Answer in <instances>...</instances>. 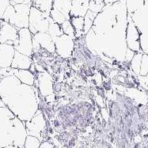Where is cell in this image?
Here are the masks:
<instances>
[{
    "label": "cell",
    "mask_w": 148,
    "mask_h": 148,
    "mask_svg": "<svg viewBox=\"0 0 148 148\" xmlns=\"http://www.w3.org/2000/svg\"><path fill=\"white\" fill-rule=\"evenodd\" d=\"M14 76H16L23 84L29 85L31 86H34L36 76L31 72L29 70L15 69Z\"/></svg>",
    "instance_id": "cell-17"
},
{
    "label": "cell",
    "mask_w": 148,
    "mask_h": 148,
    "mask_svg": "<svg viewBox=\"0 0 148 148\" xmlns=\"http://www.w3.org/2000/svg\"><path fill=\"white\" fill-rule=\"evenodd\" d=\"M0 45H1V43H0Z\"/></svg>",
    "instance_id": "cell-34"
},
{
    "label": "cell",
    "mask_w": 148,
    "mask_h": 148,
    "mask_svg": "<svg viewBox=\"0 0 148 148\" xmlns=\"http://www.w3.org/2000/svg\"><path fill=\"white\" fill-rule=\"evenodd\" d=\"M19 40L18 45L14 47L16 51L21 54L32 57L33 54V34L29 28H24L18 30Z\"/></svg>",
    "instance_id": "cell-8"
},
{
    "label": "cell",
    "mask_w": 148,
    "mask_h": 148,
    "mask_svg": "<svg viewBox=\"0 0 148 148\" xmlns=\"http://www.w3.org/2000/svg\"><path fill=\"white\" fill-rule=\"evenodd\" d=\"M0 98L6 107L23 122L31 121L39 109L34 87L23 84L14 75L2 79Z\"/></svg>",
    "instance_id": "cell-2"
},
{
    "label": "cell",
    "mask_w": 148,
    "mask_h": 148,
    "mask_svg": "<svg viewBox=\"0 0 148 148\" xmlns=\"http://www.w3.org/2000/svg\"><path fill=\"white\" fill-rule=\"evenodd\" d=\"M14 11L8 20V23L14 25L18 30L29 28V13L32 4H15Z\"/></svg>",
    "instance_id": "cell-6"
},
{
    "label": "cell",
    "mask_w": 148,
    "mask_h": 148,
    "mask_svg": "<svg viewBox=\"0 0 148 148\" xmlns=\"http://www.w3.org/2000/svg\"><path fill=\"white\" fill-rule=\"evenodd\" d=\"M1 81H2V77L0 76V82H1Z\"/></svg>",
    "instance_id": "cell-33"
},
{
    "label": "cell",
    "mask_w": 148,
    "mask_h": 148,
    "mask_svg": "<svg viewBox=\"0 0 148 148\" xmlns=\"http://www.w3.org/2000/svg\"><path fill=\"white\" fill-rule=\"evenodd\" d=\"M11 4L10 0H0V19L3 20L4 13L6 12V9Z\"/></svg>",
    "instance_id": "cell-26"
},
{
    "label": "cell",
    "mask_w": 148,
    "mask_h": 148,
    "mask_svg": "<svg viewBox=\"0 0 148 148\" xmlns=\"http://www.w3.org/2000/svg\"><path fill=\"white\" fill-rule=\"evenodd\" d=\"M78 71L85 74L89 79L93 78L94 75H95V71L94 69H92L90 66H88L87 65H85V64H80V65H79V66H78Z\"/></svg>",
    "instance_id": "cell-25"
},
{
    "label": "cell",
    "mask_w": 148,
    "mask_h": 148,
    "mask_svg": "<svg viewBox=\"0 0 148 148\" xmlns=\"http://www.w3.org/2000/svg\"><path fill=\"white\" fill-rule=\"evenodd\" d=\"M3 107H6V106L3 101V100L0 98V108H3Z\"/></svg>",
    "instance_id": "cell-30"
},
{
    "label": "cell",
    "mask_w": 148,
    "mask_h": 148,
    "mask_svg": "<svg viewBox=\"0 0 148 148\" xmlns=\"http://www.w3.org/2000/svg\"><path fill=\"white\" fill-rule=\"evenodd\" d=\"M2 21H3V20H1V19H0V26H1V23H2Z\"/></svg>",
    "instance_id": "cell-32"
},
{
    "label": "cell",
    "mask_w": 148,
    "mask_h": 148,
    "mask_svg": "<svg viewBox=\"0 0 148 148\" xmlns=\"http://www.w3.org/2000/svg\"><path fill=\"white\" fill-rule=\"evenodd\" d=\"M71 22L75 31L76 39H80L83 36L84 29V18L82 17H72L71 18Z\"/></svg>",
    "instance_id": "cell-18"
},
{
    "label": "cell",
    "mask_w": 148,
    "mask_h": 148,
    "mask_svg": "<svg viewBox=\"0 0 148 148\" xmlns=\"http://www.w3.org/2000/svg\"><path fill=\"white\" fill-rule=\"evenodd\" d=\"M51 10L62 14L67 20H71V0H54Z\"/></svg>",
    "instance_id": "cell-16"
},
{
    "label": "cell",
    "mask_w": 148,
    "mask_h": 148,
    "mask_svg": "<svg viewBox=\"0 0 148 148\" xmlns=\"http://www.w3.org/2000/svg\"><path fill=\"white\" fill-rule=\"evenodd\" d=\"M64 82L55 81L53 83V90L55 94H59L64 90Z\"/></svg>",
    "instance_id": "cell-27"
},
{
    "label": "cell",
    "mask_w": 148,
    "mask_h": 148,
    "mask_svg": "<svg viewBox=\"0 0 148 148\" xmlns=\"http://www.w3.org/2000/svg\"><path fill=\"white\" fill-rule=\"evenodd\" d=\"M12 5L15 4H32L33 0H10Z\"/></svg>",
    "instance_id": "cell-28"
},
{
    "label": "cell",
    "mask_w": 148,
    "mask_h": 148,
    "mask_svg": "<svg viewBox=\"0 0 148 148\" xmlns=\"http://www.w3.org/2000/svg\"><path fill=\"white\" fill-rule=\"evenodd\" d=\"M18 29L6 21H2L0 26V43L15 47L18 45Z\"/></svg>",
    "instance_id": "cell-11"
},
{
    "label": "cell",
    "mask_w": 148,
    "mask_h": 148,
    "mask_svg": "<svg viewBox=\"0 0 148 148\" xmlns=\"http://www.w3.org/2000/svg\"><path fill=\"white\" fill-rule=\"evenodd\" d=\"M0 148H1V147H0Z\"/></svg>",
    "instance_id": "cell-35"
},
{
    "label": "cell",
    "mask_w": 148,
    "mask_h": 148,
    "mask_svg": "<svg viewBox=\"0 0 148 148\" xmlns=\"http://www.w3.org/2000/svg\"><path fill=\"white\" fill-rule=\"evenodd\" d=\"M41 144V141L36 137L32 136H28L25 142L24 148H39Z\"/></svg>",
    "instance_id": "cell-23"
},
{
    "label": "cell",
    "mask_w": 148,
    "mask_h": 148,
    "mask_svg": "<svg viewBox=\"0 0 148 148\" xmlns=\"http://www.w3.org/2000/svg\"><path fill=\"white\" fill-rule=\"evenodd\" d=\"M48 125L49 122H47L41 110L38 109L31 121L25 122L28 136L36 137L41 142L45 141V134L48 132Z\"/></svg>",
    "instance_id": "cell-5"
},
{
    "label": "cell",
    "mask_w": 148,
    "mask_h": 148,
    "mask_svg": "<svg viewBox=\"0 0 148 148\" xmlns=\"http://www.w3.org/2000/svg\"><path fill=\"white\" fill-rule=\"evenodd\" d=\"M14 114L7 107L0 108V147L13 145Z\"/></svg>",
    "instance_id": "cell-3"
},
{
    "label": "cell",
    "mask_w": 148,
    "mask_h": 148,
    "mask_svg": "<svg viewBox=\"0 0 148 148\" xmlns=\"http://www.w3.org/2000/svg\"><path fill=\"white\" fill-rule=\"evenodd\" d=\"M15 49L7 44L0 45V68L10 67L15 54Z\"/></svg>",
    "instance_id": "cell-13"
},
{
    "label": "cell",
    "mask_w": 148,
    "mask_h": 148,
    "mask_svg": "<svg viewBox=\"0 0 148 148\" xmlns=\"http://www.w3.org/2000/svg\"><path fill=\"white\" fill-rule=\"evenodd\" d=\"M48 33L51 36V38L54 40L55 38H57L59 36H62L64 33V31L61 28L60 25L57 24L56 22H55L52 18H51L50 22H49V27Z\"/></svg>",
    "instance_id": "cell-20"
},
{
    "label": "cell",
    "mask_w": 148,
    "mask_h": 148,
    "mask_svg": "<svg viewBox=\"0 0 148 148\" xmlns=\"http://www.w3.org/2000/svg\"><path fill=\"white\" fill-rule=\"evenodd\" d=\"M3 148H19L18 147H16L14 145H10V146H8V147H3Z\"/></svg>",
    "instance_id": "cell-31"
},
{
    "label": "cell",
    "mask_w": 148,
    "mask_h": 148,
    "mask_svg": "<svg viewBox=\"0 0 148 148\" xmlns=\"http://www.w3.org/2000/svg\"><path fill=\"white\" fill-rule=\"evenodd\" d=\"M56 54L64 60H69L75 47V40L66 34H63L54 40Z\"/></svg>",
    "instance_id": "cell-7"
},
{
    "label": "cell",
    "mask_w": 148,
    "mask_h": 148,
    "mask_svg": "<svg viewBox=\"0 0 148 148\" xmlns=\"http://www.w3.org/2000/svg\"><path fill=\"white\" fill-rule=\"evenodd\" d=\"M54 0H33L32 6L36 7L42 12H45L50 14Z\"/></svg>",
    "instance_id": "cell-19"
},
{
    "label": "cell",
    "mask_w": 148,
    "mask_h": 148,
    "mask_svg": "<svg viewBox=\"0 0 148 148\" xmlns=\"http://www.w3.org/2000/svg\"><path fill=\"white\" fill-rule=\"evenodd\" d=\"M51 17L49 14L42 12L34 6H31L29 13V29L34 35L37 33H48Z\"/></svg>",
    "instance_id": "cell-4"
},
{
    "label": "cell",
    "mask_w": 148,
    "mask_h": 148,
    "mask_svg": "<svg viewBox=\"0 0 148 148\" xmlns=\"http://www.w3.org/2000/svg\"><path fill=\"white\" fill-rule=\"evenodd\" d=\"M96 2H100V3H104L106 5H108V4H112V3H114L116 2H117L119 0H94Z\"/></svg>",
    "instance_id": "cell-29"
},
{
    "label": "cell",
    "mask_w": 148,
    "mask_h": 148,
    "mask_svg": "<svg viewBox=\"0 0 148 148\" xmlns=\"http://www.w3.org/2000/svg\"><path fill=\"white\" fill-rule=\"evenodd\" d=\"M33 53H38L40 49L56 53L54 40L48 33H37L33 35Z\"/></svg>",
    "instance_id": "cell-10"
},
{
    "label": "cell",
    "mask_w": 148,
    "mask_h": 148,
    "mask_svg": "<svg viewBox=\"0 0 148 148\" xmlns=\"http://www.w3.org/2000/svg\"><path fill=\"white\" fill-rule=\"evenodd\" d=\"M36 80L34 86L38 88L40 94L43 97H47L54 94L53 83L55 82L54 76L47 72H37L35 75Z\"/></svg>",
    "instance_id": "cell-9"
},
{
    "label": "cell",
    "mask_w": 148,
    "mask_h": 148,
    "mask_svg": "<svg viewBox=\"0 0 148 148\" xmlns=\"http://www.w3.org/2000/svg\"><path fill=\"white\" fill-rule=\"evenodd\" d=\"M106 6V4L104 3L96 2L94 0H90V6H89V10L95 14H99Z\"/></svg>",
    "instance_id": "cell-24"
},
{
    "label": "cell",
    "mask_w": 148,
    "mask_h": 148,
    "mask_svg": "<svg viewBox=\"0 0 148 148\" xmlns=\"http://www.w3.org/2000/svg\"><path fill=\"white\" fill-rule=\"evenodd\" d=\"M97 14L92 12L90 10H88L86 14L84 17V29H83V36H86L88 32L90 30L91 28L94 24V21Z\"/></svg>",
    "instance_id": "cell-21"
},
{
    "label": "cell",
    "mask_w": 148,
    "mask_h": 148,
    "mask_svg": "<svg viewBox=\"0 0 148 148\" xmlns=\"http://www.w3.org/2000/svg\"><path fill=\"white\" fill-rule=\"evenodd\" d=\"M28 133L25 127V122L21 121L17 116L14 118V128H13V145L19 148H24L25 142L27 138Z\"/></svg>",
    "instance_id": "cell-12"
},
{
    "label": "cell",
    "mask_w": 148,
    "mask_h": 148,
    "mask_svg": "<svg viewBox=\"0 0 148 148\" xmlns=\"http://www.w3.org/2000/svg\"><path fill=\"white\" fill-rule=\"evenodd\" d=\"M61 28L64 31V34H66L67 36H69L70 37H71L73 40H76V36H75V29L73 27L72 24L71 22V20H67L64 23L61 25Z\"/></svg>",
    "instance_id": "cell-22"
},
{
    "label": "cell",
    "mask_w": 148,
    "mask_h": 148,
    "mask_svg": "<svg viewBox=\"0 0 148 148\" xmlns=\"http://www.w3.org/2000/svg\"><path fill=\"white\" fill-rule=\"evenodd\" d=\"M90 0H71V18L82 17L84 18L89 10Z\"/></svg>",
    "instance_id": "cell-14"
},
{
    "label": "cell",
    "mask_w": 148,
    "mask_h": 148,
    "mask_svg": "<svg viewBox=\"0 0 148 148\" xmlns=\"http://www.w3.org/2000/svg\"><path fill=\"white\" fill-rule=\"evenodd\" d=\"M127 28L126 0H119L106 5L97 14L91 29L84 36L85 42L91 52L104 62L119 66L124 62L120 49L121 43L127 45Z\"/></svg>",
    "instance_id": "cell-1"
},
{
    "label": "cell",
    "mask_w": 148,
    "mask_h": 148,
    "mask_svg": "<svg viewBox=\"0 0 148 148\" xmlns=\"http://www.w3.org/2000/svg\"><path fill=\"white\" fill-rule=\"evenodd\" d=\"M33 64L32 58L21 54L18 51H15L14 57L10 67L18 70H29L31 65Z\"/></svg>",
    "instance_id": "cell-15"
}]
</instances>
